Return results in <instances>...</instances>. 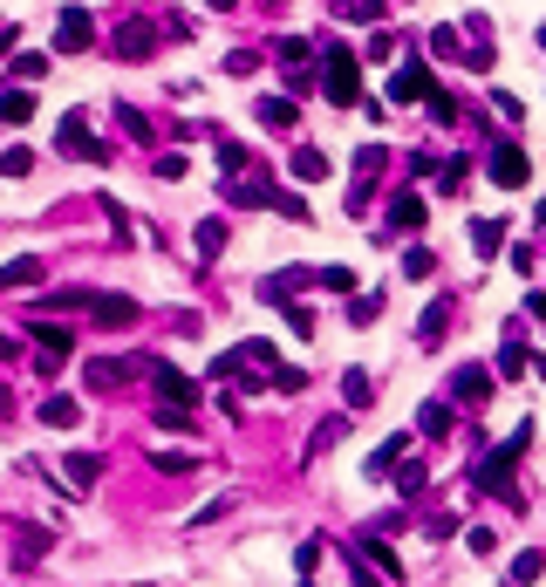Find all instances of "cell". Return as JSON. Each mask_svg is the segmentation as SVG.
I'll use <instances>...</instances> for the list:
<instances>
[{
	"instance_id": "6da1fadb",
	"label": "cell",
	"mask_w": 546,
	"mask_h": 587,
	"mask_svg": "<svg viewBox=\"0 0 546 587\" xmlns=\"http://www.w3.org/2000/svg\"><path fill=\"white\" fill-rule=\"evenodd\" d=\"M526 444H533V424H519V431H512L506 444H499V451L485 458V465L471 471V485H478L485 499H506V506H519V485H512V465L526 458Z\"/></svg>"
},
{
	"instance_id": "7a4b0ae2",
	"label": "cell",
	"mask_w": 546,
	"mask_h": 587,
	"mask_svg": "<svg viewBox=\"0 0 546 587\" xmlns=\"http://www.w3.org/2000/svg\"><path fill=\"white\" fill-rule=\"evenodd\" d=\"M321 96H328L335 110H355V103H362V62H355L349 48H328V55H321Z\"/></svg>"
},
{
	"instance_id": "3957f363",
	"label": "cell",
	"mask_w": 546,
	"mask_h": 587,
	"mask_svg": "<svg viewBox=\"0 0 546 587\" xmlns=\"http://www.w3.org/2000/svg\"><path fill=\"white\" fill-rule=\"evenodd\" d=\"M55 151L76 157V164H103V157H110V144L89 130V117H76V110H69V117L55 123Z\"/></svg>"
},
{
	"instance_id": "277c9868",
	"label": "cell",
	"mask_w": 546,
	"mask_h": 587,
	"mask_svg": "<svg viewBox=\"0 0 546 587\" xmlns=\"http://www.w3.org/2000/svg\"><path fill=\"white\" fill-rule=\"evenodd\" d=\"M144 376L157 383V403H171V410H198V383H192V376H178L171 362H144Z\"/></svg>"
},
{
	"instance_id": "5b68a950",
	"label": "cell",
	"mask_w": 546,
	"mask_h": 587,
	"mask_svg": "<svg viewBox=\"0 0 546 587\" xmlns=\"http://www.w3.org/2000/svg\"><path fill=\"white\" fill-rule=\"evenodd\" d=\"M130 376H144V362H137V355H96V362H82V383H89V390H117V383H130Z\"/></svg>"
},
{
	"instance_id": "8992f818",
	"label": "cell",
	"mask_w": 546,
	"mask_h": 587,
	"mask_svg": "<svg viewBox=\"0 0 546 587\" xmlns=\"http://www.w3.org/2000/svg\"><path fill=\"white\" fill-rule=\"evenodd\" d=\"M526 178H533V164L519 144H492V185L499 192H526Z\"/></svg>"
},
{
	"instance_id": "52a82bcc",
	"label": "cell",
	"mask_w": 546,
	"mask_h": 587,
	"mask_svg": "<svg viewBox=\"0 0 546 587\" xmlns=\"http://www.w3.org/2000/svg\"><path fill=\"white\" fill-rule=\"evenodd\" d=\"M76 355V328H62V321H35V362L41 369H55V362H69Z\"/></svg>"
},
{
	"instance_id": "ba28073f",
	"label": "cell",
	"mask_w": 546,
	"mask_h": 587,
	"mask_svg": "<svg viewBox=\"0 0 546 587\" xmlns=\"http://www.w3.org/2000/svg\"><path fill=\"white\" fill-rule=\"evenodd\" d=\"M96 41V21H89V7H62V21H55V55H82Z\"/></svg>"
},
{
	"instance_id": "9c48e42d",
	"label": "cell",
	"mask_w": 546,
	"mask_h": 587,
	"mask_svg": "<svg viewBox=\"0 0 546 587\" xmlns=\"http://www.w3.org/2000/svg\"><path fill=\"white\" fill-rule=\"evenodd\" d=\"M451 396H458V403H471V410H485V403H492V369H485V362L451 369Z\"/></svg>"
},
{
	"instance_id": "30bf717a",
	"label": "cell",
	"mask_w": 546,
	"mask_h": 587,
	"mask_svg": "<svg viewBox=\"0 0 546 587\" xmlns=\"http://www.w3.org/2000/svg\"><path fill=\"white\" fill-rule=\"evenodd\" d=\"M390 157H383V144H369V151H355V185H349V212H362V198L376 192V171H383Z\"/></svg>"
},
{
	"instance_id": "8fae6325",
	"label": "cell",
	"mask_w": 546,
	"mask_h": 587,
	"mask_svg": "<svg viewBox=\"0 0 546 587\" xmlns=\"http://www.w3.org/2000/svg\"><path fill=\"white\" fill-rule=\"evenodd\" d=\"M89 321H103V328H130V321H137V301H130V294H96V301H89Z\"/></svg>"
},
{
	"instance_id": "7c38bea8",
	"label": "cell",
	"mask_w": 546,
	"mask_h": 587,
	"mask_svg": "<svg viewBox=\"0 0 546 587\" xmlns=\"http://www.w3.org/2000/svg\"><path fill=\"white\" fill-rule=\"evenodd\" d=\"M437 82H430V69L424 62H410V69H396L390 76V103H417V96H430Z\"/></svg>"
},
{
	"instance_id": "4fadbf2b",
	"label": "cell",
	"mask_w": 546,
	"mask_h": 587,
	"mask_svg": "<svg viewBox=\"0 0 546 587\" xmlns=\"http://www.w3.org/2000/svg\"><path fill=\"white\" fill-rule=\"evenodd\" d=\"M151 48H157V28H151V21H123V35H117V55H123V62H144Z\"/></svg>"
},
{
	"instance_id": "5bb4252c",
	"label": "cell",
	"mask_w": 546,
	"mask_h": 587,
	"mask_svg": "<svg viewBox=\"0 0 546 587\" xmlns=\"http://www.w3.org/2000/svg\"><path fill=\"white\" fill-rule=\"evenodd\" d=\"M41 424H48V431H76L82 424V396H48V403H41Z\"/></svg>"
},
{
	"instance_id": "9a60e30c",
	"label": "cell",
	"mask_w": 546,
	"mask_h": 587,
	"mask_svg": "<svg viewBox=\"0 0 546 587\" xmlns=\"http://www.w3.org/2000/svg\"><path fill=\"white\" fill-rule=\"evenodd\" d=\"M28 117H35V89H21V82H14V89H0V123H7V130H21Z\"/></svg>"
},
{
	"instance_id": "2e32d148",
	"label": "cell",
	"mask_w": 546,
	"mask_h": 587,
	"mask_svg": "<svg viewBox=\"0 0 546 587\" xmlns=\"http://www.w3.org/2000/svg\"><path fill=\"white\" fill-rule=\"evenodd\" d=\"M417 226H424V198L417 192L390 198V233H417Z\"/></svg>"
},
{
	"instance_id": "e0dca14e",
	"label": "cell",
	"mask_w": 546,
	"mask_h": 587,
	"mask_svg": "<svg viewBox=\"0 0 546 587\" xmlns=\"http://www.w3.org/2000/svg\"><path fill=\"white\" fill-rule=\"evenodd\" d=\"M444 328H451V301H430L424 321H417V342H424V349H437V342H444Z\"/></svg>"
},
{
	"instance_id": "ac0fdd59",
	"label": "cell",
	"mask_w": 546,
	"mask_h": 587,
	"mask_svg": "<svg viewBox=\"0 0 546 587\" xmlns=\"http://www.w3.org/2000/svg\"><path fill=\"white\" fill-rule=\"evenodd\" d=\"M403 451H410V437H383V444L369 451V465H362V471H369V478H390V471H396V458H403Z\"/></svg>"
},
{
	"instance_id": "d6986e66",
	"label": "cell",
	"mask_w": 546,
	"mask_h": 587,
	"mask_svg": "<svg viewBox=\"0 0 546 587\" xmlns=\"http://www.w3.org/2000/svg\"><path fill=\"white\" fill-rule=\"evenodd\" d=\"M35 280H48V267H41V260H7V267H0V294H14V287H35Z\"/></svg>"
},
{
	"instance_id": "ffe728a7",
	"label": "cell",
	"mask_w": 546,
	"mask_h": 587,
	"mask_svg": "<svg viewBox=\"0 0 546 587\" xmlns=\"http://www.w3.org/2000/svg\"><path fill=\"white\" fill-rule=\"evenodd\" d=\"M253 117L267 123V130H294V123H301V110H294V96H267Z\"/></svg>"
},
{
	"instance_id": "44dd1931",
	"label": "cell",
	"mask_w": 546,
	"mask_h": 587,
	"mask_svg": "<svg viewBox=\"0 0 546 587\" xmlns=\"http://www.w3.org/2000/svg\"><path fill=\"white\" fill-rule=\"evenodd\" d=\"M62 471H69V485H76V492H96V478H103V465H96L89 451H69V458H62Z\"/></svg>"
},
{
	"instance_id": "7402d4cb",
	"label": "cell",
	"mask_w": 546,
	"mask_h": 587,
	"mask_svg": "<svg viewBox=\"0 0 546 587\" xmlns=\"http://www.w3.org/2000/svg\"><path fill=\"white\" fill-rule=\"evenodd\" d=\"M471 246H478V260H492L506 246V219H471Z\"/></svg>"
},
{
	"instance_id": "603a6c76",
	"label": "cell",
	"mask_w": 546,
	"mask_h": 587,
	"mask_svg": "<svg viewBox=\"0 0 546 587\" xmlns=\"http://www.w3.org/2000/svg\"><path fill=\"white\" fill-rule=\"evenodd\" d=\"M355 553H362V560H369V567H376L383 581H403V560H396V553L383 547V540H362V547H355Z\"/></svg>"
},
{
	"instance_id": "cb8c5ba5",
	"label": "cell",
	"mask_w": 546,
	"mask_h": 587,
	"mask_svg": "<svg viewBox=\"0 0 546 587\" xmlns=\"http://www.w3.org/2000/svg\"><path fill=\"white\" fill-rule=\"evenodd\" d=\"M7 76L21 82V89H41V82H48V55H14V62H7Z\"/></svg>"
},
{
	"instance_id": "d4e9b609",
	"label": "cell",
	"mask_w": 546,
	"mask_h": 587,
	"mask_svg": "<svg viewBox=\"0 0 546 587\" xmlns=\"http://www.w3.org/2000/svg\"><path fill=\"white\" fill-rule=\"evenodd\" d=\"M287 171H294L301 185H321V178H328V157L314 151V144H301V151H294V164H287Z\"/></svg>"
},
{
	"instance_id": "484cf974",
	"label": "cell",
	"mask_w": 546,
	"mask_h": 587,
	"mask_svg": "<svg viewBox=\"0 0 546 587\" xmlns=\"http://www.w3.org/2000/svg\"><path fill=\"white\" fill-rule=\"evenodd\" d=\"M192 246H198V260H212L219 246H226V219H198V233H192Z\"/></svg>"
},
{
	"instance_id": "4316f807",
	"label": "cell",
	"mask_w": 546,
	"mask_h": 587,
	"mask_svg": "<svg viewBox=\"0 0 546 587\" xmlns=\"http://www.w3.org/2000/svg\"><path fill=\"white\" fill-rule=\"evenodd\" d=\"M342 396H349V410H369V403H376V383H369L362 369H349V376H342Z\"/></svg>"
},
{
	"instance_id": "83f0119b",
	"label": "cell",
	"mask_w": 546,
	"mask_h": 587,
	"mask_svg": "<svg viewBox=\"0 0 546 587\" xmlns=\"http://www.w3.org/2000/svg\"><path fill=\"white\" fill-rule=\"evenodd\" d=\"M0 178H35V151H28V144L0 151Z\"/></svg>"
},
{
	"instance_id": "f1b7e54d",
	"label": "cell",
	"mask_w": 546,
	"mask_h": 587,
	"mask_svg": "<svg viewBox=\"0 0 546 587\" xmlns=\"http://www.w3.org/2000/svg\"><path fill=\"white\" fill-rule=\"evenodd\" d=\"M417 431L444 437V431H451V403H424V410H417Z\"/></svg>"
},
{
	"instance_id": "f546056e",
	"label": "cell",
	"mask_w": 546,
	"mask_h": 587,
	"mask_svg": "<svg viewBox=\"0 0 546 587\" xmlns=\"http://www.w3.org/2000/svg\"><path fill=\"white\" fill-rule=\"evenodd\" d=\"M314 287H328V294H355V274H349V267H321Z\"/></svg>"
},
{
	"instance_id": "4dcf8cb0",
	"label": "cell",
	"mask_w": 546,
	"mask_h": 587,
	"mask_svg": "<svg viewBox=\"0 0 546 587\" xmlns=\"http://www.w3.org/2000/svg\"><path fill=\"white\" fill-rule=\"evenodd\" d=\"M499 376H526V342H519V335L499 349Z\"/></svg>"
},
{
	"instance_id": "1f68e13d",
	"label": "cell",
	"mask_w": 546,
	"mask_h": 587,
	"mask_svg": "<svg viewBox=\"0 0 546 587\" xmlns=\"http://www.w3.org/2000/svg\"><path fill=\"white\" fill-rule=\"evenodd\" d=\"M335 14H349V21H383V0H335Z\"/></svg>"
},
{
	"instance_id": "d6a6232c",
	"label": "cell",
	"mask_w": 546,
	"mask_h": 587,
	"mask_svg": "<svg viewBox=\"0 0 546 587\" xmlns=\"http://www.w3.org/2000/svg\"><path fill=\"white\" fill-rule=\"evenodd\" d=\"M540 574H546V560H540V553H519V560H512V581H519V587H533Z\"/></svg>"
},
{
	"instance_id": "836d02e7",
	"label": "cell",
	"mask_w": 546,
	"mask_h": 587,
	"mask_svg": "<svg viewBox=\"0 0 546 587\" xmlns=\"http://www.w3.org/2000/svg\"><path fill=\"white\" fill-rule=\"evenodd\" d=\"M151 465H157V471H192L198 451H151Z\"/></svg>"
},
{
	"instance_id": "e575fe53",
	"label": "cell",
	"mask_w": 546,
	"mask_h": 587,
	"mask_svg": "<svg viewBox=\"0 0 546 587\" xmlns=\"http://www.w3.org/2000/svg\"><path fill=\"white\" fill-rule=\"evenodd\" d=\"M219 164H226V171H246V164H253V151H246V144H233V137H226V144H219Z\"/></svg>"
},
{
	"instance_id": "d590c367",
	"label": "cell",
	"mask_w": 546,
	"mask_h": 587,
	"mask_svg": "<svg viewBox=\"0 0 546 587\" xmlns=\"http://www.w3.org/2000/svg\"><path fill=\"white\" fill-rule=\"evenodd\" d=\"M376 314H383L376 294H355V301H349V321H355V328H362V321H376Z\"/></svg>"
},
{
	"instance_id": "8d00e7d4",
	"label": "cell",
	"mask_w": 546,
	"mask_h": 587,
	"mask_svg": "<svg viewBox=\"0 0 546 587\" xmlns=\"http://www.w3.org/2000/svg\"><path fill=\"white\" fill-rule=\"evenodd\" d=\"M294 567H301V587H308V581H314V567H321V540H308V547L294 553Z\"/></svg>"
},
{
	"instance_id": "74e56055",
	"label": "cell",
	"mask_w": 546,
	"mask_h": 587,
	"mask_svg": "<svg viewBox=\"0 0 546 587\" xmlns=\"http://www.w3.org/2000/svg\"><path fill=\"white\" fill-rule=\"evenodd\" d=\"M253 69H260V55H253V48H233V55H226V76H253Z\"/></svg>"
},
{
	"instance_id": "f35d334b",
	"label": "cell",
	"mask_w": 546,
	"mask_h": 587,
	"mask_svg": "<svg viewBox=\"0 0 546 587\" xmlns=\"http://www.w3.org/2000/svg\"><path fill=\"white\" fill-rule=\"evenodd\" d=\"M424 103H430V117H437V123H458V103H451V96H444V89H430Z\"/></svg>"
},
{
	"instance_id": "ab89813d",
	"label": "cell",
	"mask_w": 546,
	"mask_h": 587,
	"mask_svg": "<svg viewBox=\"0 0 546 587\" xmlns=\"http://www.w3.org/2000/svg\"><path fill=\"white\" fill-rule=\"evenodd\" d=\"M117 117H123V130H130V137H137V144H151V117H137V110H130V103H123Z\"/></svg>"
},
{
	"instance_id": "60d3db41",
	"label": "cell",
	"mask_w": 546,
	"mask_h": 587,
	"mask_svg": "<svg viewBox=\"0 0 546 587\" xmlns=\"http://www.w3.org/2000/svg\"><path fill=\"white\" fill-rule=\"evenodd\" d=\"M430 267H437V260H430L424 246H410V253H403V274H410V280H424V274H430Z\"/></svg>"
},
{
	"instance_id": "b9f144b4",
	"label": "cell",
	"mask_w": 546,
	"mask_h": 587,
	"mask_svg": "<svg viewBox=\"0 0 546 587\" xmlns=\"http://www.w3.org/2000/svg\"><path fill=\"white\" fill-rule=\"evenodd\" d=\"M430 48H437V55H451V62L465 55V48H458V28H437V35H430Z\"/></svg>"
},
{
	"instance_id": "7bdbcfd3",
	"label": "cell",
	"mask_w": 546,
	"mask_h": 587,
	"mask_svg": "<svg viewBox=\"0 0 546 587\" xmlns=\"http://www.w3.org/2000/svg\"><path fill=\"white\" fill-rule=\"evenodd\" d=\"M396 492H424V465H396Z\"/></svg>"
},
{
	"instance_id": "ee69618b",
	"label": "cell",
	"mask_w": 546,
	"mask_h": 587,
	"mask_svg": "<svg viewBox=\"0 0 546 587\" xmlns=\"http://www.w3.org/2000/svg\"><path fill=\"white\" fill-rule=\"evenodd\" d=\"M492 110H499V117H506V123H519V117H526V103H519V96H506V89L492 96Z\"/></svg>"
},
{
	"instance_id": "f6af8a7d",
	"label": "cell",
	"mask_w": 546,
	"mask_h": 587,
	"mask_svg": "<svg viewBox=\"0 0 546 587\" xmlns=\"http://www.w3.org/2000/svg\"><path fill=\"white\" fill-rule=\"evenodd\" d=\"M349 574H355V587H383V581H376V567H369L362 553H349Z\"/></svg>"
},
{
	"instance_id": "bcb514c9",
	"label": "cell",
	"mask_w": 546,
	"mask_h": 587,
	"mask_svg": "<svg viewBox=\"0 0 546 587\" xmlns=\"http://www.w3.org/2000/svg\"><path fill=\"white\" fill-rule=\"evenodd\" d=\"M14 355H21V342H14V335L0 328V362H14Z\"/></svg>"
},
{
	"instance_id": "7dc6e473",
	"label": "cell",
	"mask_w": 546,
	"mask_h": 587,
	"mask_svg": "<svg viewBox=\"0 0 546 587\" xmlns=\"http://www.w3.org/2000/svg\"><path fill=\"white\" fill-rule=\"evenodd\" d=\"M212 7H219V14H226V7H239V0H212Z\"/></svg>"
},
{
	"instance_id": "c3c4849f",
	"label": "cell",
	"mask_w": 546,
	"mask_h": 587,
	"mask_svg": "<svg viewBox=\"0 0 546 587\" xmlns=\"http://www.w3.org/2000/svg\"><path fill=\"white\" fill-rule=\"evenodd\" d=\"M540 48H546V28H540Z\"/></svg>"
}]
</instances>
